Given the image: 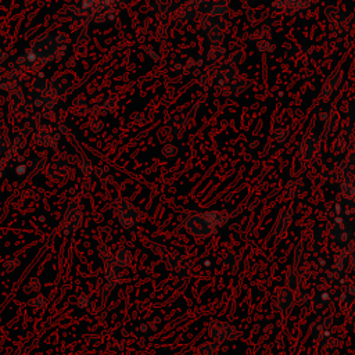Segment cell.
I'll list each match as a JSON object with an SVG mask.
<instances>
[{
	"mask_svg": "<svg viewBox=\"0 0 355 355\" xmlns=\"http://www.w3.org/2000/svg\"><path fill=\"white\" fill-rule=\"evenodd\" d=\"M5 58H6V54H5V52H3V50H0V62L3 61V60H5Z\"/></svg>",
	"mask_w": 355,
	"mask_h": 355,
	"instance_id": "obj_39",
	"label": "cell"
},
{
	"mask_svg": "<svg viewBox=\"0 0 355 355\" xmlns=\"http://www.w3.org/2000/svg\"><path fill=\"white\" fill-rule=\"evenodd\" d=\"M341 195L345 200L355 204V182L352 179H344L340 186Z\"/></svg>",
	"mask_w": 355,
	"mask_h": 355,
	"instance_id": "obj_23",
	"label": "cell"
},
{
	"mask_svg": "<svg viewBox=\"0 0 355 355\" xmlns=\"http://www.w3.org/2000/svg\"><path fill=\"white\" fill-rule=\"evenodd\" d=\"M265 355H271V354H265Z\"/></svg>",
	"mask_w": 355,
	"mask_h": 355,
	"instance_id": "obj_41",
	"label": "cell"
},
{
	"mask_svg": "<svg viewBox=\"0 0 355 355\" xmlns=\"http://www.w3.org/2000/svg\"><path fill=\"white\" fill-rule=\"evenodd\" d=\"M345 150H347V140L344 138H336L332 144V151L335 154H343Z\"/></svg>",
	"mask_w": 355,
	"mask_h": 355,
	"instance_id": "obj_26",
	"label": "cell"
},
{
	"mask_svg": "<svg viewBox=\"0 0 355 355\" xmlns=\"http://www.w3.org/2000/svg\"><path fill=\"white\" fill-rule=\"evenodd\" d=\"M46 170V163L45 160H34V164H32V175L34 176H39L42 175L43 172Z\"/></svg>",
	"mask_w": 355,
	"mask_h": 355,
	"instance_id": "obj_30",
	"label": "cell"
},
{
	"mask_svg": "<svg viewBox=\"0 0 355 355\" xmlns=\"http://www.w3.org/2000/svg\"><path fill=\"white\" fill-rule=\"evenodd\" d=\"M74 110H75V113L79 114V115H85V114L89 111V104L88 102L85 100V99H77L75 102H74Z\"/></svg>",
	"mask_w": 355,
	"mask_h": 355,
	"instance_id": "obj_27",
	"label": "cell"
},
{
	"mask_svg": "<svg viewBox=\"0 0 355 355\" xmlns=\"http://www.w3.org/2000/svg\"><path fill=\"white\" fill-rule=\"evenodd\" d=\"M222 264H223L225 269H228V271L232 273L240 272L243 268H244V261H243V258L235 251L225 252V254H223V257H222Z\"/></svg>",
	"mask_w": 355,
	"mask_h": 355,
	"instance_id": "obj_17",
	"label": "cell"
},
{
	"mask_svg": "<svg viewBox=\"0 0 355 355\" xmlns=\"http://www.w3.org/2000/svg\"><path fill=\"white\" fill-rule=\"evenodd\" d=\"M340 347H341L340 340L330 335L326 339L320 340L319 352L320 355H339Z\"/></svg>",
	"mask_w": 355,
	"mask_h": 355,
	"instance_id": "obj_19",
	"label": "cell"
},
{
	"mask_svg": "<svg viewBox=\"0 0 355 355\" xmlns=\"http://www.w3.org/2000/svg\"><path fill=\"white\" fill-rule=\"evenodd\" d=\"M275 304H276L278 311H280V312L292 311L294 308V305H296V293H294V290L288 287L282 288L278 293V296H276Z\"/></svg>",
	"mask_w": 355,
	"mask_h": 355,
	"instance_id": "obj_14",
	"label": "cell"
},
{
	"mask_svg": "<svg viewBox=\"0 0 355 355\" xmlns=\"http://www.w3.org/2000/svg\"><path fill=\"white\" fill-rule=\"evenodd\" d=\"M348 322H350L351 328L355 330V301L351 304V307L348 308Z\"/></svg>",
	"mask_w": 355,
	"mask_h": 355,
	"instance_id": "obj_37",
	"label": "cell"
},
{
	"mask_svg": "<svg viewBox=\"0 0 355 355\" xmlns=\"http://www.w3.org/2000/svg\"><path fill=\"white\" fill-rule=\"evenodd\" d=\"M115 110H117V103L114 102L113 99L104 100L103 103H102V107H100V111L103 114H111L114 113Z\"/></svg>",
	"mask_w": 355,
	"mask_h": 355,
	"instance_id": "obj_31",
	"label": "cell"
},
{
	"mask_svg": "<svg viewBox=\"0 0 355 355\" xmlns=\"http://www.w3.org/2000/svg\"><path fill=\"white\" fill-rule=\"evenodd\" d=\"M114 210L121 227L125 229H135L140 223V212L132 203L118 199L114 203Z\"/></svg>",
	"mask_w": 355,
	"mask_h": 355,
	"instance_id": "obj_1",
	"label": "cell"
},
{
	"mask_svg": "<svg viewBox=\"0 0 355 355\" xmlns=\"http://www.w3.org/2000/svg\"><path fill=\"white\" fill-rule=\"evenodd\" d=\"M326 233H328V237L332 239L333 242L339 243V244H345L354 236V228L344 221H336L328 227Z\"/></svg>",
	"mask_w": 355,
	"mask_h": 355,
	"instance_id": "obj_9",
	"label": "cell"
},
{
	"mask_svg": "<svg viewBox=\"0 0 355 355\" xmlns=\"http://www.w3.org/2000/svg\"><path fill=\"white\" fill-rule=\"evenodd\" d=\"M104 275H106V280L110 286L119 284L122 280V268L114 264L110 258L107 261H104Z\"/></svg>",
	"mask_w": 355,
	"mask_h": 355,
	"instance_id": "obj_16",
	"label": "cell"
},
{
	"mask_svg": "<svg viewBox=\"0 0 355 355\" xmlns=\"http://www.w3.org/2000/svg\"><path fill=\"white\" fill-rule=\"evenodd\" d=\"M29 304H31V307H34V308H42V307H45L47 304V300L43 294H36Z\"/></svg>",
	"mask_w": 355,
	"mask_h": 355,
	"instance_id": "obj_33",
	"label": "cell"
},
{
	"mask_svg": "<svg viewBox=\"0 0 355 355\" xmlns=\"http://www.w3.org/2000/svg\"><path fill=\"white\" fill-rule=\"evenodd\" d=\"M119 2H125V0H119Z\"/></svg>",
	"mask_w": 355,
	"mask_h": 355,
	"instance_id": "obj_40",
	"label": "cell"
},
{
	"mask_svg": "<svg viewBox=\"0 0 355 355\" xmlns=\"http://www.w3.org/2000/svg\"><path fill=\"white\" fill-rule=\"evenodd\" d=\"M41 290V280L38 278H32L26 282L25 287H24V292L28 294L31 293H38Z\"/></svg>",
	"mask_w": 355,
	"mask_h": 355,
	"instance_id": "obj_28",
	"label": "cell"
},
{
	"mask_svg": "<svg viewBox=\"0 0 355 355\" xmlns=\"http://www.w3.org/2000/svg\"><path fill=\"white\" fill-rule=\"evenodd\" d=\"M98 250H99V255H100V258H102V260H104V261L110 260V258H111V255H113L111 252L108 251L107 246H100Z\"/></svg>",
	"mask_w": 355,
	"mask_h": 355,
	"instance_id": "obj_36",
	"label": "cell"
},
{
	"mask_svg": "<svg viewBox=\"0 0 355 355\" xmlns=\"http://www.w3.org/2000/svg\"><path fill=\"white\" fill-rule=\"evenodd\" d=\"M57 39L53 35H42L31 46V54L36 60H47L54 56L57 50Z\"/></svg>",
	"mask_w": 355,
	"mask_h": 355,
	"instance_id": "obj_4",
	"label": "cell"
},
{
	"mask_svg": "<svg viewBox=\"0 0 355 355\" xmlns=\"http://www.w3.org/2000/svg\"><path fill=\"white\" fill-rule=\"evenodd\" d=\"M203 214H204L207 222L210 223V227L212 228V231L214 232H215L216 229H219V228L223 227V225L228 222V219H229L228 214L221 211H207V212H203Z\"/></svg>",
	"mask_w": 355,
	"mask_h": 355,
	"instance_id": "obj_20",
	"label": "cell"
},
{
	"mask_svg": "<svg viewBox=\"0 0 355 355\" xmlns=\"http://www.w3.org/2000/svg\"><path fill=\"white\" fill-rule=\"evenodd\" d=\"M330 305V294L328 292H319L311 299V308L316 315H324Z\"/></svg>",
	"mask_w": 355,
	"mask_h": 355,
	"instance_id": "obj_18",
	"label": "cell"
},
{
	"mask_svg": "<svg viewBox=\"0 0 355 355\" xmlns=\"http://www.w3.org/2000/svg\"><path fill=\"white\" fill-rule=\"evenodd\" d=\"M304 185L301 180H290L284 189V200H294L304 195Z\"/></svg>",
	"mask_w": 355,
	"mask_h": 355,
	"instance_id": "obj_22",
	"label": "cell"
},
{
	"mask_svg": "<svg viewBox=\"0 0 355 355\" xmlns=\"http://www.w3.org/2000/svg\"><path fill=\"white\" fill-rule=\"evenodd\" d=\"M83 214L79 204H78V203H71V204L68 206L66 214H64V219H62L64 233H66L67 236H72V235L81 228Z\"/></svg>",
	"mask_w": 355,
	"mask_h": 355,
	"instance_id": "obj_6",
	"label": "cell"
},
{
	"mask_svg": "<svg viewBox=\"0 0 355 355\" xmlns=\"http://www.w3.org/2000/svg\"><path fill=\"white\" fill-rule=\"evenodd\" d=\"M9 147H10V139H9V136L6 134L0 135V157L7 153Z\"/></svg>",
	"mask_w": 355,
	"mask_h": 355,
	"instance_id": "obj_34",
	"label": "cell"
},
{
	"mask_svg": "<svg viewBox=\"0 0 355 355\" xmlns=\"http://www.w3.org/2000/svg\"><path fill=\"white\" fill-rule=\"evenodd\" d=\"M111 261L114 264H117L118 267L126 268L134 261V255H132V252L129 251L128 248L121 247L111 255Z\"/></svg>",
	"mask_w": 355,
	"mask_h": 355,
	"instance_id": "obj_21",
	"label": "cell"
},
{
	"mask_svg": "<svg viewBox=\"0 0 355 355\" xmlns=\"http://www.w3.org/2000/svg\"><path fill=\"white\" fill-rule=\"evenodd\" d=\"M47 179L52 180L54 183H62L70 176V164L67 158H62L60 155H54L52 160L49 161L45 170Z\"/></svg>",
	"mask_w": 355,
	"mask_h": 355,
	"instance_id": "obj_5",
	"label": "cell"
},
{
	"mask_svg": "<svg viewBox=\"0 0 355 355\" xmlns=\"http://www.w3.org/2000/svg\"><path fill=\"white\" fill-rule=\"evenodd\" d=\"M54 140H56V136L53 135L52 126L49 124L38 125L35 131H34L32 142H34V144H36V146L49 147V146H53V144H54Z\"/></svg>",
	"mask_w": 355,
	"mask_h": 355,
	"instance_id": "obj_12",
	"label": "cell"
},
{
	"mask_svg": "<svg viewBox=\"0 0 355 355\" xmlns=\"http://www.w3.org/2000/svg\"><path fill=\"white\" fill-rule=\"evenodd\" d=\"M183 228L187 233H190L191 236L199 237V239L211 236L214 233L203 212L201 214H190V215L186 216L183 219Z\"/></svg>",
	"mask_w": 355,
	"mask_h": 355,
	"instance_id": "obj_2",
	"label": "cell"
},
{
	"mask_svg": "<svg viewBox=\"0 0 355 355\" xmlns=\"http://www.w3.org/2000/svg\"><path fill=\"white\" fill-rule=\"evenodd\" d=\"M333 330V319L330 316H320L311 325V337L316 341L326 339Z\"/></svg>",
	"mask_w": 355,
	"mask_h": 355,
	"instance_id": "obj_10",
	"label": "cell"
},
{
	"mask_svg": "<svg viewBox=\"0 0 355 355\" xmlns=\"http://www.w3.org/2000/svg\"><path fill=\"white\" fill-rule=\"evenodd\" d=\"M71 86H72L71 78H68L67 75H60V77H57L53 79V82L52 85H50L49 90H50L53 96L57 99V98H62V96H66V94L70 92Z\"/></svg>",
	"mask_w": 355,
	"mask_h": 355,
	"instance_id": "obj_15",
	"label": "cell"
},
{
	"mask_svg": "<svg viewBox=\"0 0 355 355\" xmlns=\"http://www.w3.org/2000/svg\"><path fill=\"white\" fill-rule=\"evenodd\" d=\"M20 264L21 263L18 258L9 257L3 261V268H5V271H7V272H13V271H16L17 268L20 267Z\"/></svg>",
	"mask_w": 355,
	"mask_h": 355,
	"instance_id": "obj_29",
	"label": "cell"
},
{
	"mask_svg": "<svg viewBox=\"0 0 355 355\" xmlns=\"http://www.w3.org/2000/svg\"><path fill=\"white\" fill-rule=\"evenodd\" d=\"M78 167H79V172H81L82 176L89 178V176L92 175V165L89 164V161H81Z\"/></svg>",
	"mask_w": 355,
	"mask_h": 355,
	"instance_id": "obj_35",
	"label": "cell"
},
{
	"mask_svg": "<svg viewBox=\"0 0 355 355\" xmlns=\"http://www.w3.org/2000/svg\"><path fill=\"white\" fill-rule=\"evenodd\" d=\"M328 244V233L326 229L322 227H316L312 232L311 242H309V250L314 255H319L320 252L325 251Z\"/></svg>",
	"mask_w": 355,
	"mask_h": 355,
	"instance_id": "obj_13",
	"label": "cell"
},
{
	"mask_svg": "<svg viewBox=\"0 0 355 355\" xmlns=\"http://www.w3.org/2000/svg\"><path fill=\"white\" fill-rule=\"evenodd\" d=\"M208 336L212 341H215L216 344H221L225 341L236 340L240 336V333L233 325L222 322V320H215L208 328Z\"/></svg>",
	"mask_w": 355,
	"mask_h": 355,
	"instance_id": "obj_3",
	"label": "cell"
},
{
	"mask_svg": "<svg viewBox=\"0 0 355 355\" xmlns=\"http://www.w3.org/2000/svg\"><path fill=\"white\" fill-rule=\"evenodd\" d=\"M164 265L170 272L178 276H186L191 271L193 264L189 258L180 255L178 252H168L164 255Z\"/></svg>",
	"mask_w": 355,
	"mask_h": 355,
	"instance_id": "obj_7",
	"label": "cell"
},
{
	"mask_svg": "<svg viewBox=\"0 0 355 355\" xmlns=\"http://www.w3.org/2000/svg\"><path fill=\"white\" fill-rule=\"evenodd\" d=\"M90 304H92V300H90V297H89L88 294H81V296H78V299H77L78 308L86 309L90 307Z\"/></svg>",
	"mask_w": 355,
	"mask_h": 355,
	"instance_id": "obj_32",
	"label": "cell"
},
{
	"mask_svg": "<svg viewBox=\"0 0 355 355\" xmlns=\"http://www.w3.org/2000/svg\"><path fill=\"white\" fill-rule=\"evenodd\" d=\"M102 126H103V125H102V122L98 121V119H93L92 122L89 124V129H90L92 132H99V131L102 129Z\"/></svg>",
	"mask_w": 355,
	"mask_h": 355,
	"instance_id": "obj_38",
	"label": "cell"
},
{
	"mask_svg": "<svg viewBox=\"0 0 355 355\" xmlns=\"http://www.w3.org/2000/svg\"><path fill=\"white\" fill-rule=\"evenodd\" d=\"M218 345L215 341H206L201 345H199V348L196 351V355H218Z\"/></svg>",
	"mask_w": 355,
	"mask_h": 355,
	"instance_id": "obj_24",
	"label": "cell"
},
{
	"mask_svg": "<svg viewBox=\"0 0 355 355\" xmlns=\"http://www.w3.org/2000/svg\"><path fill=\"white\" fill-rule=\"evenodd\" d=\"M318 151V138L315 136H309L299 144L297 147V157L300 161L303 163H308L315 157Z\"/></svg>",
	"mask_w": 355,
	"mask_h": 355,
	"instance_id": "obj_11",
	"label": "cell"
},
{
	"mask_svg": "<svg viewBox=\"0 0 355 355\" xmlns=\"http://www.w3.org/2000/svg\"><path fill=\"white\" fill-rule=\"evenodd\" d=\"M287 287L288 288H292V290H297L299 288V286H300V275H299V272H297V269H292L290 272H288V275H287Z\"/></svg>",
	"mask_w": 355,
	"mask_h": 355,
	"instance_id": "obj_25",
	"label": "cell"
},
{
	"mask_svg": "<svg viewBox=\"0 0 355 355\" xmlns=\"http://www.w3.org/2000/svg\"><path fill=\"white\" fill-rule=\"evenodd\" d=\"M294 219V212L292 210H287V211L282 212L279 218L275 222V225L272 227V231H271V237L272 240L276 244L278 243H282L287 236L288 231L292 228V223H293Z\"/></svg>",
	"mask_w": 355,
	"mask_h": 355,
	"instance_id": "obj_8",
	"label": "cell"
}]
</instances>
